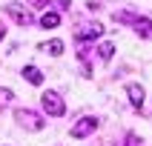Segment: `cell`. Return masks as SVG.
<instances>
[{"label": "cell", "mask_w": 152, "mask_h": 146, "mask_svg": "<svg viewBox=\"0 0 152 146\" xmlns=\"http://www.w3.org/2000/svg\"><path fill=\"white\" fill-rule=\"evenodd\" d=\"M40 103H43V112L52 115V118H63V112H66V103H63V97L58 92H46L40 97Z\"/></svg>", "instance_id": "cell-1"}, {"label": "cell", "mask_w": 152, "mask_h": 146, "mask_svg": "<svg viewBox=\"0 0 152 146\" xmlns=\"http://www.w3.org/2000/svg\"><path fill=\"white\" fill-rule=\"evenodd\" d=\"M15 120L20 123V126L32 129V132H40V129H43V118L37 115V112H32V109H17L15 112Z\"/></svg>", "instance_id": "cell-2"}, {"label": "cell", "mask_w": 152, "mask_h": 146, "mask_svg": "<svg viewBox=\"0 0 152 146\" xmlns=\"http://www.w3.org/2000/svg\"><path fill=\"white\" fill-rule=\"evenodd\" d=\"M6 12L15 17V23H17V26H32V23H34V15L23 6V3H9Z\"/></svg>", "instance_id": "cell-3"}, {"label": "cell", "mask_w": 152, "mask_h": 146, "mask_svg": "<svg viewBox=\"0 0 152 146\" xmlns=\"http://www.w3.org/2000/svg\"><path fill=\"white\" fill-rule=\"evenodd\" d=\"M95 129H98V118H80L75 126H72V137H77V140H80V137L92 135Z\"/></svg>", "instance_id": "cell-4"}, {"label": "cell", "mask_w": 152, "mask_h": 146, "mask_svg": "<svg viewBox=\"0 0 152 146\" xmlns=\"http://www.w3.org/2000/svg\"><path fill=\"white\" fill-rule=\"evenodd\" d=\"M101 34H103V26L101 23H86V26H80V29L75 32V37L80 43H89V40H95V37H101Z\"/></svg>", "instance_id": "cell-5"}, {"label": "cell", "mask_w": 152, "mask_h": 146, "mask_svg": "<svg viewBox=\"0 0 152 146\" xmlns=\"http://www.w3.org/2000/svg\"><path fill=\"white\" fill-rule=\"evenodd\" d=\"M126 94H129V103H132L135 109H141V106H144L146 92H144V86H141V83H129V86H126Z\"/></svg>", "instance_id": "cell-6"}, {"label": "cell", "mask_w": 152, "mask_h": 146, "mask_svg": "<svg viewBox=\"0 0 152 146\" xmlns=\"http://www.w3.org/2000/svg\"><path fill=\"white\" fill-rule=\"evenodd\" d=\"M23 77H26L32 86H40V83H43V72H40L37 66H23Z\"/></svg>", "instance_id": "cell-7"}, {"label": "cell", "mask_w": 152, "mask_h": 146, "mask_svg": "<svg viewBox=\"0 0 152 146\" xmlns=\"http://www.w3.org/2000/svg\"><path fill=\"white\" fill-rule=\"evenodd\" d=\"M135 32L141 34V37H146V40H152V20H146V17H138L135 23Z\"/></svg>", "instance_id": "cell-8"}, {"label": "cell", "mask_w": 152, "mask_h": 146, "mask_svg": "<svg viewBox=\"0 0 152 146\" xmlns=\"http://www.w3.org/2000/svg\"><path fill=\"white\" fill-rule=\"evenodd\" d=\"M58 23H60V15H58V12H46V15L40 17V26H43V29H55Z\"/></svg>", "instance_id": "cell-9"}, {"label": "cell", "mask_w": 152, "mask_h": 146, "mask_svg": "<svg viewBox=\"0 0 152 146\" xmlns=\"http://www.w3.org/2000/svg\"><path fill=\"white\" fill-rule=\"evenodd\" d=\"M40 52H46V54H55V57H58L60 52H63V40H49V43H43Z\"/></svg>", "instance_id": "cell-10"}, {"label": "cell", "mask_w": 152, "mask_h": 146, "mask_svg": "<svg viewBox=\"0 0 152 146\" xmlns=\"http://www.w3.org/2000/svg\"><path fill=\"white\" fill-rule=\"evenodd\" d=\"M115 20H118V23H135L138 15L135 12H115Z\"/></svg>", "instance_id": "cell-11"}, {"label": "cell", "mask_w": 152, "mask_h": 146, "mask_svg": "<svg viewBox=\"0 0 152 146\" xmlns=\"http://www.w3.org/2000/svg\"><path fill=\"white\" fill-rule=\"evenodd\" d=\"M98 54H101V60H112V54H115V46H112V43H101Z\"/></svg>", "instance_id": "cell-12"}, {"label": "cell", "mask_w": 152, "mask_h": 146, "mask_svg": "<svg viewBox=\"0 0 152 146\" xmlns=\"http://www.w3.org/2000/svg\"><path fill=\"white\" fill-rule=\"evenodd\" d=\"M12 97H15V92L0 86V109H3V106H9V103H12Z\"/></svg>", "instance_id": "cell-13"}, {"label": "cell", "mask_w": 152, "mask_h": 146, "mask_svg": "<svg viewBox=\"0 0 152 146\" xmlns=\"http://www.w3.org/2000/svg\"><path fill=\"white\" fill-rule=\"evenodd\" d=\"M124 146H141V137L129 132V135H126V143H124Z\"/></svg>", "instance_id": "cell-14"}, {"label": "cell", "mask_w": 152, "mask_h": 146, "mask_svg": "<svg viewBox=\"0 0 152 146\" xmlns=\"http://www.w3.org/2000/svg\"><path fill=\"white\" fill-rule=\"evenodd\" d=\"M49 3H52V0H29V6H32V9H46Z\"/></svg>", "instance_id": "cell-15"}, {"label": "cell", "mask_w": 152, "mask_h": 146, "mask_svg": "<svg viewBox=\"0 0 152 146\" xmlns=\"http://www.w3.org/2000/svg\"><path fill=\"white\" fill-rule=\"evenodd\" d=\"M3 37H6V29H3V26H0V40H3Z\"/></svg>", "instance_id": "cell-16"}]
</instances>
